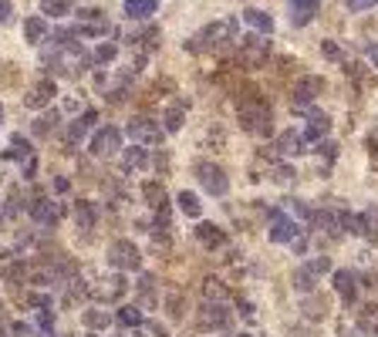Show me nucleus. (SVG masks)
Wrapping results in <instances>:
<instances>
[{
  "label": "nucleus",
  "instance_id": "obj_1",
  "mask_svg": "<svg viewBox=\"0 0 378 337\" xmlns=\"http://www.w3.org/2000/svg\"><path fill=\"white\" fill-rule=\"evenodd\" d=\"M237 27H240L237 17H223V20H216V24H206L203 31L193 34V37L186 41V51H193V54H203V51H223L227 44L240 41V37H237Z\"/></svg>",
  "mask_w": 378,
  "mask_h": 337
},
{
  "label": "nucleus",
  "instance_id": "obj_2",
  "mask_svg": "<svg viewBox=\"0 0 378 337\" xmlns=\"http://www.w3.org/2000/svg\"><path fill=\"white\" fill-rule=\"evenodd\" d=\"M45 61L54 64V71H58V75H78V71H85L88 64H95V58H91L78 41H68V44L54 47V54H45Z\"/></svg>",
  "mask_w": 378,
  "mask_h": 337
},
{
  "label": "nucleus",
  "instance_id": "obj_3",
  "mask_svg": "<svg viewBox=\"0 0 378 337\" xmlns=\"http://www.w3.org/2000/svg\"><path fill=\"white\" fill-rule=\"evenodd\" d=\"M240 125H243V132H250V135H257V138H267L273 132L271 105H264V102L243 105L240 108Z\"/></svg>",
  "mask_w": 378,
  "mask_h": 337
},
{
  "label": "nucleus",
  "instance_id": "obj_4",
  "mask_svg": "<svg viewBox=\"0 0 378 337\" xmlns=\"http://www.w3.org/2000/svg\"><path fill=\"white\" fill-rule=\"evenodd\" d=\"M108 263L115 270H122V274H129V270L142 266V253H138V246L132 240H115V243L108 246Z\"/></svg>",
  "mask_w": 378,
  "mask_h": 337
},
{
  "label": "nucleus",
  "instance_id": "obj_5",
  "mask_svg": "<svg viewBox=\"0 0 378 337\" xmlns=\"http://www.w3.org/2000/svg\"><path fill=\"white\" fill-rule=\"evenodd\" d=\"M85 293H88V297H95V300H102V304H119L122 297L129 293V283H125V276H122V274L102 276L98 283L85 287Z\"/></svg>",
  "mask_w": 378,
  "mask_h": 337
},
{
  "label": "nucleus",
  "instance_id": "obj_6",
  "mask_svg": "<svg viewBox=\"0 0 378 337\" xmlns=\"http://www.w3.org/2000/svg\"><path fill=\"white\" fill-rule=\"evenodd\" d=\"M125 132H129V138H132V142H138V145L152 149V145H159V142H163V132H166V128L155 122V118H149V115H138V118H132V122H129V128H125Z\"/></svg>",
  "mask_w": 378,
  "mask_h": 337
},
{
  "label": "nucleus",
  "instance_id": "obj_7",
  "mask_svg": "<svg viewBox=\"0 0 378 337\" xmlns=\"http://www.w3.org/2000/svg\"><path fill=\"white\" fill-rule=\"evenodd\" d=\"M196 179L210 196H227L230 192V176L216 162H199L196 166Z\"/></svg>",
  "mask_w": 378,
  "mask_h": 337
},
{
  "label": "nucleus",
  "instance_id": "obj_8",
  "mask_svg": "<svg viewBox=\"0 0 378 337\" xmlns=\"http://www.w3.org/2000/svg\"><path fill=\"white\" fill-rule=\"evenodd\" d=\"M91 155H98V159H105V155H115L122 149V132L115 128V125H102L95 135H91L88 142Z\"/></svg>",
  "mask_w": 378,
  "mask_h": 337
},
{
  "label": "nucleus",
  "instance_id": "obj_9",
  "mask_svg": "<svg viewBox=\"0 0 378 337\" xmlns=\"http://www.w3.org/2000/svg\"><path fill=\"white\" fill-rule=\"evenodd\" d=\"M267 58H271V44L260 41L257 34H250V37H243L240 41V61L247 64V68H260Z\"/></svg>",
  "mask_w": 378,
  "mask_h": 337
},
{
  "label": "nucleus",
  "instance_id": "obj_10",
  "mask_svg": "<svg viewBox=\"0 0 378 337\" xmlns=\"http://www.w3.org/2000/svg\"><path fill=\"white\" fill-rule=\"evenodd\" d=\"M297 233L301 230H297V223H294L290 216H284L280 209H273L271 223H267V236H271V243H290Z\"/></svg>",
  "mask_w": 378,
  "mask_h": 337
},
{
  "label": "nucleus",
  "instance_id": "obj_11",
  "mask_svg": "<svg viewBox=\"0 0 378 337\" xmlns=\"http://www.w3.org/2000/svg\"><path fill=\"white\" fill-rule=\"evenodd\" d=\"M324 94V78L318 75H304L297 85H294V108H304V105H314V98Z\"/></svg>",
  "mask_w": 378,
  "mask_h": 337
},
{
  "label": "nucleus",
  "instance_id": "obj_12",
  "mask_svg": "<svg viewBox=\"0 0 378 337\" xmlns=\"http://www.w3.org/2000/svg\"><path fill=\"white\" fill-rule=\"evenodd\" d=\"M230 327V314L223 304H203V310H199V331H227Z\"/></svg>",
  "mask_w": 378,
  "mask_h": 337
},
{
  "label": "nucleus",
  "instance_id": "obj_13",
  "mask_svg": "<svg viewBox=\"0 0 378 337\" xmlns=\"http://www.w3.org/2000/svg\"><path fill=\"white\" fill-rule=\"evenodd\" d=\"M54 94H58V85H54V78H41L34 88H30L28 94H24V105L28 108H47L51 102H54Z\"/></svg>",
  "mask_w": 378,
  "mask_h": 337
},
{
  "label": "nucleus",
  "instance_id": "obj_14",
  "mask_svg": "<svg viewBox=\"0 0 378 337\" xmlns=\"http://www.w3.org/2000/svg\"><path fill=\"white\" fill-rule=\"evenodd\" d=\"M30 219L37 223V226H54L58 223V216H61V209H58V202L54 200H45V196H37V200L30 202Z\"/></svg>",
  "mask_w": 378,
  "mask_h": 337
},
{
  "label": "nucleus",
  "instance_id": "obj_15",
  "mask_svg": "<svg viewBox=\"0 0 378 337\" xmlns=\"http://www.w3.org/2000/svg\"><path fill=\"white\" fill-rule=\"evenodd\" d=\"M280 155H301L307 152V138H304V132H297V128H288V132H280L277 135V145H273Z\"/></svg>",
  "mask_w": 378,
  "mask_h": 337
},
{
  "label": "nucleus",
  "instance_id": "obj_16",
  "mask_svg": "<svg viewBox=\"0 0 378 337\" xmlns=\"http://www.w3.org/2000/svg\"><path fill=\"white\" fill-rule=\"evenodd\" d=\"M358 280H355V274L351 270H334V290H338V297L345 300V304H355V297H358V287H355Z\"/></svg>",
  "mask_w": 378,
  "mask_h": 337
},
{
  "label": "nucleus",
  "instance_id": "obj_17",
  "mask_svg": "<svg viewBox=\"0 0 378 337\" xmlns=\"http://www.w3.org/2000/svg\"><path fill=\"white\" fill-rule=\"evenodd\" d=\"M149 166V149L146 145H132V149H122V168L125 172H142V168Z\"/></svg>",
  "mask_w": 378,
  "mask_h": 337
},
{
  "label": "nucleus",
  "instance_id": "obj_18",
  "mask_svg": "<svg viewBox=\"0 0 378 337\" xmlns=\"http://www.w3.org/2000/svg\"><path fill=\"white\" fill-rule=\"evenodd\" d=\"M196 240L206 246V250H216V246L227 243V233L220 230L216 223H199V226H196Z\"/></svg>",
  "mask_w": 378,
  "mask_h": 337
},
{
  "label": "nucleus",
  "instance_id": "obj_19",
  "mask_svg": "<svg viewBox=\"0 0 378 337\" xmlns=\"http://www.w3.org/2000/svg\"><path fill=\"white\" fill-rule=\"evenodd\" d=\"M75 223H78V230L81 233L95 230V223H98V209H95V202H88V200L78 202L75 206Z\"/></svg>",
  "mask_w": 378,
  "mask_h": 337
},
{
  "label": "nucleus",
  "instance_id": "obj_20",
  "mask_svg": "<svg viewBox=\"0 0 378 337\" xmlns=\"http://www.w3.org/2000/svg\"><path fill=\"white\" fill-rule=\"evenodd\" d=\"M311 223H314L318 230H324L328 236H334V240L345 236V230H341V213H314L311 216Z\"/></svg>",
  "mask_w": 378,
  "mask_h": 337
},
{
  "label": "nucleus",
  "instance_id": "obj_21",
  "mask_svg": "<svg viewBox=\"0 0 378 337\" xmlns=\"http://www.w3.org/2000/svg\"><path fill=\"white\" fill-rule=\"evenodd\" d=\"M294 290L304 293V297L318 290V274H314L307 263H301V266H297V274H294Z\"/></svg>",
  "mask_w": 378,
  "mask_h": 337
},
{
  "label": "nucleus",
  "instance_id": "obj_22",
  "mask_svg": "<svg viewBox=\"0 0 378 337\" xmlns=\"http://www.w3.org/2000/svg\"><path fill=\"white\" fill-rule=\"evenodd\" d=\"M155 11H159L155 0H125V17H132V20H149Z\"/></svg>",
  "mask_w": 378,
  "mask_h": 337
},
{
  "label": "nucleus",
  "instance_id": "obj_23",
  "mask_svg": "<svg viewBox=\"0 0 378 337\" xmlns=\"http://www.w3.org/2000/svg\"><path fill=\"white\" fill-rule=\"evenodd\" d=\"M45 37H47L45 17H28V20H24V41H28V44H41Z\"/></svg>",
  "mask_w": 378,
  "mask_h": 337
},
{
  "label": "nucleus",
  "instance_id": "obj_24",
  "mask_svg": "<svg viewBox=\"0 0 378 337\" xmlns=\"http://www.w3.org/2000/svg\"><path fill=\"white\" fill-rule=\"evenodd\" d=\"M243 24H250V27H254V31H260V34H271L273 31V17L264 14V11H257V7L243 11Z\"/></svg>",
  "mask_w": 378,
  "mask_h": 337
},
{
  "label": "nucleus",
  "instance_id": "obj_25",
  "mask_svg": "<svg viewBox=\"0 0 378 337\" xmlns=\"http://www.w3.org/2000/svg\"><path fill=\"white\" fill-rule=\"evenodd\" d=\"M81 324H85L88 331H105L108 324H112V314H108V310H102V307H91V310H85V314H81Z\"/></svg>",
  "mask_w": 378,
  "mask_h": 337
},
{
  "label": "nucleus",
  "instance_id": "obj_26",
  "mask_svg": "<svg viewBox=\"0 0 378 337\" xmlns=\"http://www.w3.org/2000/svg\"><path fill=\"white\" fill-rule=\"evenodd\" d=\"M328 132H331V118H328V115H314V118L307 122V128H304V138H307V142H321Z\"/></svg>",
  "mask_w": 378,
  "mask_h": 337
},
{
  "label": "nucleus",
  "instance_id": "obj_27",
  "mask_svg": "<svg viewBox=\"0 0 378 337\" xmlns=\"http://www.w3.org/2000/svg\"><path fill=\"white\" fill-rule=\"evenodd\" d=\"M176 202H179V209L189 216V219H199V216H203V202H199L196 192H189V189H186V192L176 196Z\"/></svg>",
  "mask_w": 378,
  "mask_h": 337
},
{
  "label": "nucleus",
  "instance_id": "obj_28",
  "mask_svg": "<svg viewBox=\"0 0 378 337\" xmlns=\"http://www.w3.org/2000/svg\"><path fill=\"white\" fill-rule=\"evenodd\" d=\"M203 297L210 300V304H223L230 293H227V283H220V280H203Z\"/></svg>",
  "mask_w": 378,
  "mask_h": 337
},
{
  "label": "nucleus",
  "instance_id": "obj_29",
  "mask_svg": "<svg viewBox=\"0 0 378 337\" xmlns=\"http://www.w3.org/2000/svg\"><path fill=\"white\" fill-rule=\"evenodd\" d=\"M267 176H271V183H277V185H290L297 172H294L288 162H271V172H267Z\"/></svg>",
  "mask_w": 378,
  "mask_h": 337
},
{
  "label": "nucleus",
  "instance_id": "obj_30",
  "mask_svg": "<svg viewBox=\"0 0 378 337\" xmlns=\"http://www.w3.org/2000/svg\"><path fill=\"white\" fill-rule=\"evenodd\" d=\"M142 196L149 206H159V202L166 200V185L159 183V179H149V183H142Z\"/></svg>",
  "mask_w": 378,
  "mask_h": 337
},
{
  "label": "nucleus",
  "instance_id": "obj_31",
  "mask_svg": "<svg viewBox=\"0 0 378 337\" xmlns=\"http://www.w3.org/2000/svg\"><path fill=\"white\" fill-rule=\"evenodd\" d=\"M115 321L122 324V327H142V310L136 307H119L115 310Z\"/></svg>",
  "mask_w": 378,
  "mask_h": 337
},
{
  "label": "nucleus",
  "instance_id": "obj_32",
  "mask_svg": "<svg viewBox=\"0 0 378 337\" xmlns=\"http://www.w3.org/2000/svg\"><path fill=\"white\" fill-rule=\"evenodd\" d=\"M163 122H166V132H179L182 122H186V105H172L163 115Z\"/></svg>",
  "mask_w": 378,
  "mask_h": 337
},
{
  "label": "nucleus",
  "instance_id": "obj_33",
  "mask_svg": "<svg viewBox=\"0 0 378 337\" xmlns=\"http://www.w3.org/2000/svg\"><path fill=\"white\" fill-rule=\"evenodd\" d=\"M58 128V111H47V115H41L37 122H34V135L37 138H47L51 132Z\"/></svg>",
  "mask_w": 378,
  "mask_h": 337
},
{
  "label": "nucleus",
  "instance_id": "obj_34",
  "mask_svg": "<svg viewBox=\"0 0 378 337\" xmlns=\"http://www.w3.org/2000/svg\"><path fill=\"white\" fill-rule=\"evenodd\" d=\"M362 236H368V240H378V209H368V213H362Z\"/></svg>",
  "mask_w": 378,
  "mask_h": 337
},
{
  "label": "nucleus",
  "instance_id": "obj_35",
  "mask_svg": "<svg viewBox=\"0 0 378 337\" xmlns=\"http://www.w3.org/2000/svg\"><path fill=\"white\" fill-rule=\"evenodd\" d=\"M11 145H14V149H11L7 155H14V159H24V162H28V159H34V155H30V142H28L24 135H14V138H11Z\"/></svg>",
  "mask_w": 378,
  "mask_h": 337
},
{
  "label": "nucleus",
  "instance_id": "obj_36",
  "mask_svg": "<svg viewBox=\"0 0 378 337\" xmlns=\"http://www.w3.org/2000/svg\"><path fill=\"white\" fill-rule=\"evenodd\" d=\"M85 135H88V125L81 122V118H75V122L68 125V145L75 149L78 142H85Z\"/></svg>",
  "mask_w": 378,
  "mask_h": 337
},
{
  "label": "nucleus",
  "instance_id": "obj_37",
  "mask_svg": "<svg viewBox=\"0 0 378 337\" xmlns=\"http://www.w3.org/2000/svg\"><path fill=\"white\" fill-rule=\"evenodd\" d=\"M115 54H119V47L105 41V44H98V51H95L91 58H95V64H112L115 61Z\"/></svg>",
  "mask_w": 378,
  "mask_h": 337
},
{
  "label": "nucleus",
  "instance_id": "obj_38",
  "mask_svg": "<svg viewBox=\"0 0 378 337\" xmlns=\"http://www.w3.org/2000/svg\"><path fill=\"white\" fill-rule=\"evenodd\" d=\"M41 11L47 17H64L68 14V0H41Z\"/></svg>",
  "mask_w": 378,
  "mask_h": 337
},
{
  "label": "nucleus",
  "instance_id": "obj_39",
  "mask_svg": "<svg viewBox=\"0 0 378 337\" xmlns=\"http://www.w3.org/2000/svg\"><path fill=\"white\" fill-rule=\"evenodd\" d=\"M307 266H311L318 276L328 274V270H331V257H314V260H307Z\"/></svg>",
  "mask_w": 378,
  "mask_h": 337
},
{
  "label": "nucleus",
  "instance_id": "obj_40",
  "mask_svg": "<svg viewBox=\"0 0 378 337\" xmlns=\"http://www.w3.org/2000/svg\"><path fill=\"white\" fill-rule=\"evenodd\" d=\"M321 54H324V58H331V61H341V58H345V54H341V47L334 44V41H324V44H321Z\"/></svg>",
  "mask_w": 378,
  "mask_h": 337
},
{
  "label": "nucleus",
  "instance_id": "obj_41",
  "mask_svg": "<svg viewBox=\"0 0 378 337\" xmlns=\"http://www.w3.org/2000/svg\"><path fill=\"white\" fill-rule=\"evenodd\" d=\"M311 20H314V11H294V14H290V24H294V27H304V24H311Z\"/></svg>",
  "mask_w": 378,
  "mask_h": 337
},
{
  "label": "nucleus",
  "instance_id": "obj_42",
  "mask_svg": "<svg viewBox=\"0 0 378 337\" xmlns=\"http://www.w3.org/2000/svg\"><path fill=\"white\" fill-rule=\"evenodd\" d=\"M290 7H294V11H314V14H318L321 0H290Z\"/></svg>",
  "mask_w": 378,
  "mask_h": 337
},
{
  "label": "nucleus",
  "instance_id": "obj_43",
  "mask_svg": "<svg viewBox=\"0 0 378 337\" xmlns=\"http://www.w3.org/2000/svg\"><path fill=\"white\" fill-rule=\"evenodd\" d=\"M37 324H41V331H54V317H51V310L41 307V314H37Z\"/></svg>",
  "mask_w": 378,
  "mask_h": 337
},
{
  "label": "nucleus",
  "instance_id": "obj_44",
  "mask_svg": "<svg viewBox=\"0 0 378 337\" xmlns=\"http://www.w3.org/2000/svg\"><path fill=\"white\" fill-rule=\"evenodd\" d=\"M372 7H378V0H348V11H372Z\"/></svg>",
  "mask_w": 378,
  "mask_h": 337
},
{
  "label": "nucleus",
  "instance_id": "obj_45",
  "mask_svg": "<svg viewBox=\"0 0 378 337\" xmlns=\"http://www.w3.org/2000/svg\"><path fill=\"white\" fill-rule=\"evenodd\" d=\"M304 314H307V317H324V314H328V307L314 304V300H307V304H304Z\"/></svg>",
  "mask_w": 378,
  "mask_h": 337
},
{
  "label": "nucleus",
  "instance_id": "obj_46",
  "mask_svg": "<svg viewBox=\"0 0 378 337\" xmlns=\"http://www.w3.org/2000/svg\"><path fill=\"white\" fill-rule=\"evenodd\" d=\"M290 209H294V216H301V219H311V216H314L301 200H290Z\"/></svg>",
  "mask_w": 378,
  "mask_h": 337
},
{
  "label": "nucleus",
  "instance_id": "obj_47",
  "mask_svg": "<svg viewBox=\"0 0 378 337\" xmlns=\"http://www.w3.org/2000/svg\"><path fill=\"white\" fill-rule=\"evenodd\" d=\"M14 20V7L7 0H0V24H11Z\"/></svg>",
  "mask_w": 378,
  "mask_h": 337
},
{
  "label": "nucleus",
  "instance_id": "obj_48",
  "mask_svg": "<svg viewBox=\"0 0 378 337\" xmlns=\"http://www.w3.org/2000/svg\"><path fill=\"white\" fill-rule=\"evenodd\" d=\"M318 152L328 155V159H334V155H338V145H334V142H318Z\"/></svg>",
  "mask_w": 378,
  "mask_h": 337
},
{
  "label": "nucleus",
  "instance_id": "obj_49",
  "mask_svg": "<svg viewBox=\"0 0 378 337\" xmlns=\"http://www.w3.org/2000/svg\"><path fill=\"white\" fill-rule=\"evenodd\" d=\"M169 314H172V317H182V300L179 297H169Z\"/></svg>",
  "mask_w": 378,
  "mask_h": 337
},
{
  "label": "nucleus",
  "instance_id": "obj_50",
  "mask_svg": "<svg viewBox=\"0 0 378 337\" xmlns=\"http://www.w3.org/2000/svg\"><path fill=\"white\" fill-rule=\"evenodd\" d=\"M14 334L17 337H30V327L28 324H14Z\"/></svg>",
  "mask_w": 378,
  "mask_h": 337
},
{
  "label": "nucleus",
  "instance_id": "obj_51",
  "mask_svg": "<svg viewBox=\"0 0 378 337\" xmlns=\"http://www.w3.org/2000/svg\"><path fill=\"white\" fill-rule=\"evenodd\" d=\"M368 58H372V64L378 68V44H368Z\"/></svg>",
  "mask_w": 378,
  "mask_h": 337
},
{
  "label": "nucleus",
  "instance_id": "obj_52",
  "mask_svg": "<svg viewBox=\"0 0 378 337\" xmlns=\"http://www.w3.org/2000/svg\"><path fill=\"white\" fill-rule=\"evenodd\" d=\"M54 192H68V179H54Z\"/></svg>",
  "mask_w": 378,
  "mask_h": 337
},
{
  "label": "nucleus",
  "instance_id": "obj_53",
  "mask_svg": "<svg viewBox=\"0 0 378 337\" xmlns=\"http://www.w3.org/2000/svg\"><path fill=\"white\" fill-rule=\"evenodd\" d=\"M0 122H4V105H0Z\"/></svg>",
  "mask_w": 378,
  "mask_h": 337
},
{
  "label": "nucleus",
  "instance_id": "obj_54",
  "mask_svg": "<svg viewBox=\"0 0 378 337\" xmlns=\"http://www.w3.org/2000/svg\"><path fill=\"white\" fill-rule=\"evenodd\" d=\"M375 334H378V324H375Z\"/></svg>",
  "mask_w": 378,
  "mask_h": 337
},
{
  "label": "nucleus",
  "instance_id": "obj_55",
  "mask_svg": "<svg viewBox=\"0 0 378 337\" xmlns=\"http://www.w3.org/2000/svg\"><path fill=\"white\" fill-rule=\"evenodd\" d=\"M0 223H4V216H0Z\"/></svg>",
  "mask_w": 378,
  "mask_h": 337
},
{
  "label": "nucleus",
  "instance_id": "obj_56",
  "mask_svg": "<svg viewBox=\"0 0 378 337\" xmlns=\"http://www.w3.org/2000/svg\"><path fill=\"white\" fill-rule=\"evenodd\" d=\"M91 337H98V334H91Z\"/></svg>",
  "mask_w": 378,
  "mask_h": 337
},
{
  "label": "nucleus",
  "instance_id": "obj_57",
  "mask_svg": "<svg viewBox=\"0 0 378 337\" xmlns=\"http://www.w3.org/2000/svg\"><path fill=\"white\" fill-rule=\"evenodd\" d=\"M375 138H378V132H375Z\"/></svg>",
  "mask_w": 378,
  "mask_h": 337
}]
</instances>
